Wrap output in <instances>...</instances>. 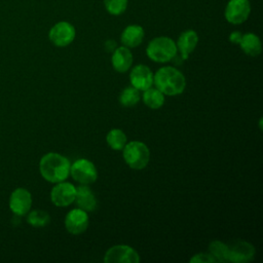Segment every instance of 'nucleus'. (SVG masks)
<instances>
[{"instance_id": "15", "label": "nucleus", "mask_w": 263, "mask_h": 263, "mask_svg": "<svg viewBox=\"0 0 263 263\" xmlns=\"http://www.w3.org/2000/svg\"><path fill=\"white\" fill-rule=\"evenodd\" d=\"M112 67L119 73H124L132 67L133 53L130 49L124 45L116 47L112 52Z\"/></svg>"}, {"instance_id": "2", "label": "nucleus", "mask_w": 263, "mask_h": 263, "mask_svg": "<svg viewBox=\"0 0 263 263\" xmlns=\"http://www.w3.org/2000/svg\"><path fill=\"white\" fill-rule=\"evenodd\" d=\"M153 84L166 96H177L184 91L186 79L181 71L175 67L159 68L153 75Z\"/></svg>"}, {"instance_id": "22", "label": "nucleus", "mask_w": 263, "mask_h": 263, "mask_svg": "<svg viewBox=\"0 0 263 263\" xmlns=\"http://www.w3.org/2000/svg\"><path fill=\"white\" fill-rule=\"evenodd\" d=\"M139 101L140 92L134 86H128L124 88L119 96V102L123 107H134L139 103Z\"/></svg>"}, {"instance_id": "8", "label": "nucleus", "mask_w": 263, "mask_h": 263, "mask_svg": "<svg viewBox=\"0 0 263 263\" xmlns=\"http://www.w3.org/2000/svg\"><path fill=\"white\" fill-rule=\"evenodd\" d=\"M106 263H138L140 256L136 250L127 245H117L111 247L104 256Z\"/></svg>"}, {"instance_id": "20", "label": "nucleus", "mask_w": 263, "mask_h": 263, "mask_svg": "<svg viewBox=\"0 0 263 263\" xmlns=\"http://www.w3.org/2000/svg\"><path fill=\"white\" fill-rule=\"evenodd\" d=\"M209 252L214 258L215 262H229L228 245L220 240H214L209 246Z\"/></svg>"}, {"instance_id": "24", "label": "nucleus", "mask_w": 263, "mask_h": 263, "mask_svg": "<svg viewBox=\"0 0 263 263\" xmlns=\"http://www.w3.org/2000/svg\"><path fill=\"white\" fill-rule=\"evenodd\" d=\"M106 11L111 15H121L125 12L128 0H103Z\"/></svg>"}, {"instance_id": "10", "label": "nucleus", "mask_w": 263, "mask_h": 263, "mask_svg": "<svg viewBox=\"0 0 263 263\" xmlns=\"http://www.w3.org/2000/svg\"><path fill=\"white\" fill-rule=\"evenodd\" d=\"M256 250L250 242L233 240L228 245V259L233 263H247L254 259Z\"/></svg>"}, {"instance_id": "12", "label": "nucleus", "mask_w": 263, "mask_h": 263, "mask_svg": "<svg viewBox=\"0 0 263 263\" xmlns=\"http://www.w3.org/2000/svg\"><path fill=\"white\" fill-rule=\"evenodd\" d=\"M88 226V215L81 209L71 210L65 218V227L71 234H80Z\"/></svg>"}, {"instance_id": "6", "label": "nucleus", "mask_w": 263, "mask_h": 263, "mask_svg": "<svg viewBox=\"0 0 263 263\" xmlns=\"http://www.w3.org/2000/svg\"><path fill=\"white\" fill-rule=\"evenodd\" d=\"M250 0H229L224 9V17L231 25L245 23L251 14Z\"/></svg>"}, {"instance_id": "11", "label": "nucleus", "mask_w": 263, "mask_h": 263, "mask_svg": "<svg viewBox=\"0 0 263 263\" xmlns=\"http://www.w3.org/2000/svg\"><path fill=\"white\" fill-rule=\"evenodd\" d=\"M8 205L14 215L25 216L31 210L32 195L26 188H16L9 196Z\"/></svg>"}, {"instance_id": "17", "label": "nucleus", "mask_w": 263, "mask_h": 263, "mask_svg": "<svg viewBox=\"0 0 263 263\" xmlns=\"http://www.w3.org/2000/svg\"><path fill=\"white\" fill-rule=\"evenodd\" d=\"M78 208L85 212H92L97 208V199L92 191L86 185H80L76 188L75 200Z\"/></svg>"}, {"instance_id": "19", "label": "nucleus", "mask_w": 263, "mask_h": 263, "mask_svg": "<svg viewBox=\"0 0 263 263\" xmlns=\"http://www.w3.org/2000/svg\"><path fill=\"white\" fill-rule=\"evenodd\" d=\"M143 102L151 109H159L164 104V95L156 87H149L143 90Z\"/></svg>"}, {"instance_id": "5", "label": "nucleus", "mask_w": 263, "mask_h": 263, "mask_svg": "<svg viewBox=\"0 0 263 263\" xmlns=\"http://www.w3.org/2000/svg\"><path fill=\"white\" fill-rule=\"evenodd\" d=\"M75 36V27L67 21H60L55 23L48 32V38L50 42L58 47L68 46L74 41Z\"/></svg>"}, {"instance_id": "25", "label": "nucleus", "mask_w": 263, "mask_h": 263, "mask_svg": "<svg viewBox=\"0 0 263 263\" xmlns=\"http://www.w3.org/2000/svg\"><path fill=\"white\" fill-rule=\"evenodd\" d=\"M191 263H212L215 262L214 258L211 256V254L209 253H198L195 254L190 260Z\"/></svg>"}, {"instance_id": "18", "label": "nucleus", "mask_w": 263, "mask_h": 263, "mask_svg": "<svg viewBox=\"0 0 263 263\" xmlns=\"http://www.w3.org/2000/svg\"><path fill=\"white\" fill-rule=\"evenodd\" d=\"M239 46L241 50L250 57H258L262 51V44L259 36L251 32L242 34Z\"/></svg>"}, {"instance_id": "4", "label": "nucleus", "mask_w": 263, "mask_h": 263, "mask_svg": "<svg viewBox=\"0 0 263 263\" xmlns=\"http://www.w3.org/2000/svg\"><path fill=\"white\" fill-rule=\"evenodd\" d=\"M123 150V159L125 163L134 170H143L150 160V151L146 144L140 141L126 143Z\"/></svg>"}, {"instance_id": "23", "label": "nucleus", "mask_w": 263, "mask_h": 263, "mask_svg": "<svg viewBox=\"0 0 263 263\" xmlns=\"http://www.w3.org/2000/svg\"><path fill=\"white\" fill-rule=\"evenodd\" d=\"M50 221V217L47 212L42 210L29 211L27 216V222L33 227H43Z\"/></svg>"}, {"instance_id": "1", "label": "nucleus", "mask_w": 263, "mask_h": 263, "mask_svg": "<svg viewBox=\"0 0 263 263\" xmlns=\"http://www.w3.org/2000/svg\"><path fill=\"white\" fill-rule=\"evenodd\" d=\"M70 166L69 159L55 152L44 154L39 161V172L42 178L54 184L65 181L69 177Z\"/></svg>"}, {"instance_id": "7", "label": "nucleus", "mask_w": 263, "mask_h": 263, "mask_svg": "<svg viewBox=\"0 0 263 263\" xmlns=\"http://www.w3.org/2000/svg\"><path fill=\"white\" fill-rule=\"evenodd\" d=\"M70 175L75 181L82 185L91 184L98 178V172L95 164L86 158L75 160L70 166Z\"/></svg>"}, {"instance_id": "21", "label": "nucleus", "mask_w": 263, "mask_h": 263, "mask_svg": "<svg viewBox=\"0 0 263 263\" xmlns=\"http://www.w3.org/2000/svg\"><path fill=\"white\" fill-rule=\"evenodd\" d=\"M106 141L111 149L113 150H122L126 144V136L119 128L111 129L106 137Z\"/></svg>"}, {"instance_id": "16", "label": "nucleus", "mask_w": 263, "mask_h": 263, "mask_svg": "<svg viewBox=\"0 0 263 263\" xmlns=\"http://www.w3.org/2000/svg\"><path fill=\"white\" fill-rule=\"evenodd\" d=\"M145 37V31L142 26L140 25H128L126 26L120 35V41L121 43L128 47V48H135L139 46Z\"/></svg>"}, {"instance_id": "26", "label": "nucleus", "mask_w": 263, "mask_h": 263, "mask_svg": "<svg viewBox=\"0 0 263 263\" xmlns=\"http://www.w3.org/2000/svg\"><path fill=\"white\" fill-rule=\"evenodd\" d=\"M241 36H242V34L239 31H233L229 35V41L233 44H239V42L241 40Z\"/></svg>"}, {"instance_id": "9", "label": "nucleus", "mask_w": 263, "mask_h": 263, "mask_svg": "<svg viewBox=\"0 0 263 263\" xmlns=\"http://www.w3.org/2000/svg\"><path fill=\"white\" fill-rule=\"evenodd\" d=\"M76 187L69 182H59L50 191V199L52 203L60 208L70 205L75 200Z\"/></svg>"}, {"instance_id": "14", "label": "nucleus", "mask_w": 263, "mask_h": 263, "mask_svg": "<svg viewBox=\"0 0 263 263\" xmlns=\"http://www.w3.org/2000/svg\"><path fill=\"white\" fill-rule=\"evenodd\" d=\"M198 43V35L197 33L192 30L188 29L183 31L176 42L177 51L180 52V55L183 60H187L189 54L195 49Z\"/></svg>"}, {"instance_id": "3", "label": "nucleus", "mask_w": 263, "mask_h": 263, "mask_svg": "<svg viewBox=\"0 0 263 263\" xmlns=\"http://www.w3.org/2000/svg\"><path fill=\"white\" fill-rule=\"evenodd\" d=\"M176 42L167 36H158L150 40L146 47L148 58L156 63H166L177 55Z\"/></svg>"}, {"instance_id": "13", "label": "nucleus", "mask_w": 263, "mask_h": 263, "mask_svg": "<svg viewBox=\"0 0 263 263\" xmlns=\"http://www.w3.org/2000/svg\"><path fill=\"white\" fill-rule=\"evenodd\" d=\"M129 80L135 88L145 90L153 84V73L146 65H137L130 71Z\"/></svg>"}]
</instances>
